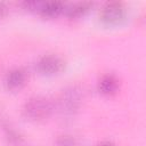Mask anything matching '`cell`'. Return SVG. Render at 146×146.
Listing matches in <instances>:
<instances>
[{"mask_svg": "<svg viewBox=\"0 0 146 146\" xmlns=\"http://www.w3.org/2000/svg\"><path fill=\"white\" fill-rule=\"evenodd\" d=\"M63 9V5L60 2H48L44 3L41 8V13L44 16H57Z\"/></svg>", "mask_w": 146, "mask_h": 146, "instance_id": "cell-7", "label": "cell"}, {"mask_svg": "<svg viewBox=\"0 0 146 146\" xmlns=\"http://www.w3.org/2000/svg\"><path fill=\"white\" fill-rule=\"evenodd\" d=\"M97 146H115V145L113 143H111V141H103V143L98 144Z\"/></svg>", "mask_w": 146, "mask_h": 146, "instance_id": "cell-10", "label": "cell"}, {"mask_svg": "<svg viewBox=\"0 0 146 146\" xmlns=\"http://www.w3.org/2000/svg\"><path fill=\"white\" fill-rule=\"evenodd\" d=\"M25 80H26L25 72L21 68H16L7 75L6 84L9 89H17V88H21L24 84Z\"/></svg>", "mask_w": 146, "mask_h": 146, "instance_id": "cell-5", "label": "cell"}, {"mask_svg": "<svg viewBox=\"0 0 146 146\" xmlns=\"http://www.w3.org/2000/svg\"><path fill=\"white\" fill-rule=\"evenodd\" d=\"M89 6H90V3H87V2L73 5V6L71 7V9H68V16H71V17L80 16V15H82L84 11L88 10Z\"/></svg>", "mask_w": 146, "mask_h": 146, "instance_id": "cell-8", "label": "cell"}, {"mask_svg": "<svg viewBox=\"0 0 146 146\" xmlns=\"http://www.w3.org/2000/svg\"><path fill=\"white\" fill-rule=\"evenodd\" d=\"M81 89L76 86H72L70 88H67L62 96L60 99V104H62V108L64 112L67 113H73L79 104H80V99H81Z\"/></svg>", "mask_w": 146, "mask_h": 146, "instance_id": "cell-2", "label": "cell"}, {"mask_svg": "<svg viewBox=\"0 0 146 146\" xmlns=\"http://www.w3.org/2000/svg\"><path fill=\"white\" fill-rule=\"evenodd\" d=\"M98 87L102 94H105V95L113 94L117 89V80L113 75H105L99 81Z\"/></svg>", "mask_w": 146, "mask_h": 146, "instance_id": "cell-6", "label": "cell"}, {"mask_svg": "<svg viewBox=\"0 0 146 146\" xmlns=\"http://www.w3.org/2000/svg\"><path fill=\"white\" fill-rule=\"evenodd\" d=\"M25 115L33 120H41L47 117L51 112V104L43 97L31 98L24 107Z\"/></svg>", "mask_w": 146, "mask_h": 146, "instance_id": "cell-1", "label": "cell"}, {"mask_svg": "<svg viewBox=\"0 0 146 146\" xmlns=\"http://www.w3.org/2000/svg\"><path fill=\"white\" fill-rule=\"evenodd\" d=\"M36 67H38V71L41 72L42 74H47V75L56 74L63 70L64 62L55 55H48L42 57L38 62Z\"/></svg>", "mask_w": 146, "mask_h": 146, "instance_id": "cell-4", "label": "cell"}, {"mask_svg": "<svg viewBox=\"0 0 146 146\" xmlns=\"http://www.w3.org/2000/svg\"><path fill=\"white\" fill-rule=\"evenodd\" d=\"M56 146H78V141L72 136H60L56 140Z\"/></svg>", "mask_w": 146, "mask_h": 146, "instance_id": "cell-9", "label": "cell"}, {"mask_svg": "<svg viewBox=\"0 0 146 146\" xmlns=\"http://www.w3.org/2000/svg\"><path fill=\"white\" fill-rule=\"evenodd\" d=\"M3 13H5V6H3V3L0 2V17L3 15Z\"/></svg>", "mask_w": 146, "mask_h": 146, "instance_id": "cell-11", "label": "cell"}, {"mask_svg": "<svg viewBox=\"0 0 146 146\" xmlns=\"http://www.w3.org/2000/svg\"><path fill=\"white\" fill-rule=\"evenodd\" d=\"M124 15V9L121 3L119 2H111L106 3L103 7V10L100 13V19L105 24H116L119 23Z\"/></svg>", "mask_w": 146, "mask_h": 146, "instance_id": "cell-3", "label": "cell"}]
</instances>
